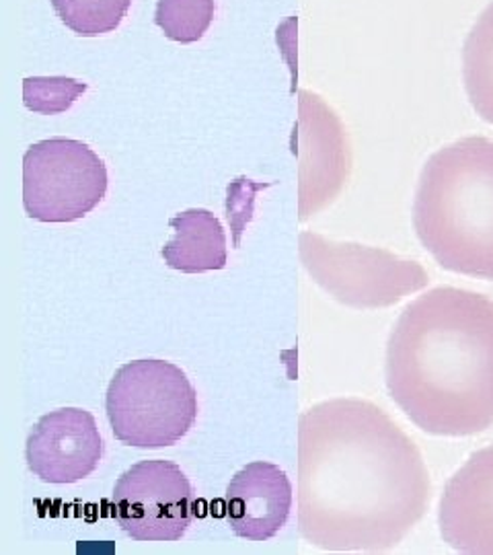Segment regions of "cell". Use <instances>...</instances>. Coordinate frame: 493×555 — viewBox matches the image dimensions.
Returning <instances> with one entry per match:
<instances>
[{
    "instance_id": "6da1fadb",
    "label": "cell",
    "mask_w": 493,
    "mask_h": 555,
    "mask_svg": "<svg viewBox=\"0 0 493 555\" xmlns=\"http://www.w3.org/2000/svg\"><path fill=\"white\" fill-rule=\"evenodd\" d=\"M432 498L424 456L373 401L336 397L298 417V531L325 552L399 545Z\"/></svg>"
},
{
    "instance_id": "277c9868",
    "label": "cell",
    "mask_w": 493,
    "mask_h": 555,
    "mask_svg": "<svg viewBox=\"0 0 493 555\" xmlns=\"http://www.w3.org/2000/svg\"><path fill=\"white\" fill-rule=\"evenodd\" d=\"M105 412L114 437L137 449L178 444L197 420V391L178 364L132 360L109 380Z\"/></svg>"
},
{
    "instance_id": "e0dca14e",
    "label": "cell",
    "mask_w": 493,
    "mask_h": 555,
    "mask_svg": "<svg viewBox=\"0 0 493 555\" xmlns=\"http://www.w3.org/2000/svg\"><path fill=\"white\" fill-rule=\"evenodd\" d=\"M272 183H254L251 179L241 178L229 185V202H226V217L235 231V245L245 229V224L251 219L254 212V194L257 190L270 188Z\"/></svg>"
},
{
    "instance_id": "7c38bea8",
    "label": "cell",
    "mask_w": 493,
    "mask_h": 555,
    "mask_svg": "<svg viewBox=\"0 0 493 555\" xmlns=\"http://www.w3.org/2000/svg\"><path fill=\"white\" fill-rule=\"evenodd\" d=\"M173 238L160 249L163 261L183 274L226 268V235L220 220L206 208H190L169 220Z\"/></svg>"
},
{
    "instance_id": "8fae6325",
    "label": "cell",
    "mask_w": 493,
    "mask_h": 555,
    "mask_svg": "<svg viewBox=\"0 0 493 555\" xmlns=\"http://www.w3.org/2000/svg\"><path fill=\"white\" fill-rule=\"evenodd\" d=\"M293 508V483L284 469L268 461L245 465L224 494V516L235 535L268 541L286 525Z\"/></svg>"
},
{
    "instance_id": "8992f818",
    "label": "cell",
    "mask_w": 493,
    "mask_h": 555,
    "mask_svg": "<svg viewBox=\"0 0 493 555\" xmlns=\"http://www.w3.org/2000/svg\"><path fill=\"white\" fill-rule=\"evenodd\" d=\"M107 194V167L82 140L48 139L23 157V208L40 222H75Z\"/></svg>"
},
{
    "instance_id": "3957f363",
    "label": "cell",
    "mask_w": 493,
    "mask_h": 555,
    "mask_svg": "<svg viewBox=\"0 0 493 555\" xmlns=\"http://www.w3.org/2000/svg\"><path fill=\"white\" fill-rule=\"evenodd\" d=\"M417 238L444 270L493 280V140L460 139L421 169Z\"/></svg>"
},
{
    "instance_id": "7a4b0ae2",
    "label": "cell",
    "mask_w": 493,
    "mask_h": 555,
    "mask_svg": "<svg viewBox=\"0 0 493 555\" xmlns=\"http://www.w3.org/2000/svg\"><path fill=\"white\" fill-rule=\"evenodd\" d=\"M387 389L428 435L471 437L493 426V300L440 286L415 298L387 344Z\"/></svg>"
},
{
    "instance_id": "5b68a950",
    "label": "cell",
    "mask_w": 493,
    "mask_h": 555,
    "mask_svg": "<svg viewBox=\"0 0 493 555\" xmlns=\"http://www.w3.org/2000/svg\"><path fill=\"white\" fill-rule=\"evenodd\" d=\"M298 258L316 286L355 311L393 307L430 284L428 272L414 259L311 231L298 235Z\"/></svg>"
},
{
    "instance_id": "ba28073f",
    "label": "cell",
    "mask_w": 493,
    "mask_h": 555,
    "mask_svg": "<svg viewBox=\"0 0 493 555\" xmlns=\"http://www.w3.org/2000/svg\"><path fill=\"white\" fill-rule=\"evenodd\" d=\"M293 146L298 160V220L307 222L341 194L352 173V146L339 116L311 91L298 93Z\"/></svg>"
},
{
    "instance_id": "30bf717a",
    "label": "cell",
    "mask_w": 493,
    "mask_h": 555,
    "mask_svg": "<svg viewBox=\"0 0 493 555\" xmlns=\"http://www.w3.org/2000/svg\"><path fill=\"white\" fill-rule=\"evenodd\" d=\"M438 522L458 554L493 555V447L473 453L446 481Z\"/></svg>"
},
{
    "instance_id": "4fadbf2b",
    "label": "cell",
    "mask_w": 493,
    "mask_h": 555,
    "mask_svg": "<svg viewBox=\"0 0 493 555\" xmlns=\"http://www.w3.org/2000/svg\"><path fill=\"white\" fill-rule=\"evenodd\" d=\"M463 77L475 112L493 124V4L481 13L465 41Z\"/></svg>"
},
{
    "instance_id": "52a82bcc",
    "label": "cell",
    "mask_w": 493,
    "mask_h": 555,
    "mask_svg": "<svg viewBox=\"0 0 493 555\" xmlns=\"http://www.w3.org/2000/svg\"><path fill=\"white\" fill-rule=\"evenodd\" d=\"M112 511L134 541H179L196 518V496L178 463L146 459L118 477Z\"/></svg>"
},
{
    "instance_id": "5bb4252c",
    "label": "cell",
    "mask_w": 493,
    "mask_h": 555,
    "mask_svg": "<svg viewBox=\"0 0 493 555\" xmlns=\"http://www.w3.org/2000/svg\"><path fill=\"white\" fill-rule=\"evenodd\" d=\"M60 21L80 38L112 34L128 15L132 0H50Z\"/></svg>"
},
{
    "instance_id": "2e32d148",
    "label": "cell",
    "mask_w": 493,
    "mask_h": 555,
    "mask_svg": "<svg viewBox=\"0 0 493 555\" xmlns=\"http://www.w3.org/2000/svg\"><path fill=\"white\" fill-rule=\"evenodd\" d=\"M87 89V82L70 77H29L23 80V103L29 112L54 116L68 112Z\"/></svg>"
},
{
    "instance_id": "9c48e42d",
    "label": "cell",
    "mask_w": 493,
    "mask_h": 555,
    "mask_svg": "<svg viewBox=\"0 0 493 555\" xmlns=\"http://www.w3.org/2000/svg\"><path fill=\"white\" fill-rule=\"evenodd\" d=\"M103 459V438L91 412L60 408L41 416L25 442V461L43 483H77Z\"/></svg>"
},
{
    "instance_id": "9a60e30c",
    "label": "cell",
    "mask_w": 493,
    "mask_h": 555,
    "mask_svg": "<svg viewBox=\"0 0 493 555\" xmlns=\"http://www.w3.org/2000/svg\"><path fill=\"white\" fill-rule=\"evenodd\" d=\"M215 13V0H158L155 23L165 38L178 43H194L210 29Z\"/></svg>"
}]
</instances>
